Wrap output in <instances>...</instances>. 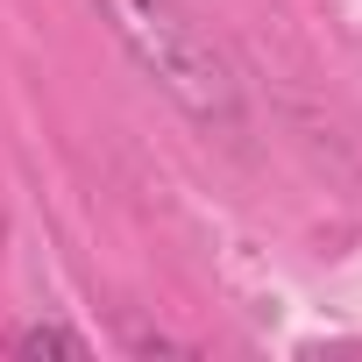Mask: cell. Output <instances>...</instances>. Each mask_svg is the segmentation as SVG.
Instances as JSON below:
<instances>
[{"label": "cell", "mask_w": 362, "mask_h": 362, "mask_svg": "<svg viewBox=\"0 0 362 362\" xmlns=\"http://www.w3.org/2000/svg\"><path fill=\"white\" fill-rule=\"evenodd\" d=\"M86 348L93 341L78 327H64V320H29V327L8 334V355H86Z\"/></svg>", "instance_id": "2"}, {"label": "cell", "mask_w": 362, "mask_h": 362, "mask_svg": "<svg viewBox=\"0 0 362 362\" xmlns=\"http://www.w3.org/2000/svg\"><path fill=\"white\" fill-rule=\"evenodd\" d=\"M107 15V29L121 36V50L206 128H235L242 121V78L228 64V50L177 8V0H93Z\"/></svg>", "instance_id": "1"}]
</instances>
